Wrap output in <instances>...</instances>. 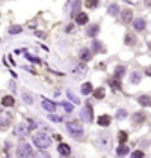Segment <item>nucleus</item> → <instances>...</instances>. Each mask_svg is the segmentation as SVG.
Returning a JSON list of instances; mask_svg holds the SVG:
<instances>
[{"instance_id":"obj_1","label":"nucleus","mask_w":151,"mask_h":158,"mask_svg":"<svg viewBox=\"0 0 151 158\" xmlns=\"http://www.w3.org/2000/svg\"><path fill=\"white\" fill-rule=\"evenodd\" d=\"M33 142L38 149H47L52 145V138L44 132H38L33 136Z\"/></svg>"},{"instance_id":"obj_2","label":"nucleus","mask_w":151,"mask_h":158,"mask_svg":"<svg viewBox=\"0 0 151 158\" xmlns=\"http://www.w3.org/2000/svg\"><path fill=\"white\" fill-rule=\"evenodd\" d=\"M66 129L72 135V138H75V139H81L84 136V127H82V125H79L78 122H69V123H66Z\"/></svg>"},{"instance_id":"obj_3","label":"nucleus","mask_w":151,"mask_h":158,"mask_svg":"<svg viewBox=\"0 0 151 158\" xmlns=\"http://www.w3.org/2000/svg\"><path fill=\"white\" fill-rule=\"evenodd\" d=\"M16 155L18 157H34V151L31 145L26 144V142H21L16 148Z\"/></svg>"},{"instance_id":"obj_4","label":"nucleus","mask_w":151,"mask_h":158,"mask_svg":"<svg viewBox=\"0 0 151 158\" xmlns=\"http://www.w3.org/2000/svg\"><path fill=\"white\" fill-rule=\"evenodd\" d=\"M99 146L103 151H109L112 148V136L109 133H100L99 135Z\"/></svg>"},{"instance_id":"obj_5","label":"nucleus","mask_w":151,"mask_h":158,"mask_svg":"<svg viewBox=\"0 0 151 158\" xmlns=\"http://www.w3.org/2000/svg\"><path fill=\"white\" fill-rule=\"evenodd\" d=\"M79 116H81V118H82L84 122H87V123H88V122H91L92 120V108H91V105H85V107L81 110V114H79Z\"/></svg>"},{"instance_id":"obj_6","label":"nucleus","mask_w":151,"mask_h":158,"mask_svg":"<svg viewBox=\"0 0 151 158\" xmlns=\"http://www.w3.org/2000/svg\"><path fill=\"white\" fill-rule=\"evenodd\" d=\"M132 16H134V13H132L131 9H123L122 13H120V19H122L123 24H129L132 19Z\"/></svg>"},{"instance_id":"obj_7","label":"nucleus","mask_w":151,"mask_h":158,"mask_svg":"<svg viewBox=\"0 0 151 158\" xmlns=\"http://www.w3.org/2000/svg\"><path fill=\"white\" fill-rule=\"evenodd\" d=\"M10 118H12V116H10L7 111L0 113V127H2V125H3V129H5V127L10 123Z\"/></svg>"},{"instance_id":"obj_8","label":"nucleus","mask_w":151,"mask_h":158,"mask_svg":"<svg viewBox=\"0 0 151 158\" xmlns=\"http://www.w3.org/2000/svg\"><path fill=\"white\" fill-rule=\"evenodd\" d=\"M97 123H99L101 127H107V126H110V123H112V117L107 116V114H103V116H100V117L97 118Z\"/></svg>"},{"instance_id":"obj_9","label":"nucleus","mask_w":151,"mask_h":158,"mask_svg":"<svg viewBox=\"0 0 151 158\" xmlns=\"http://www.w3.org/2000/svg\"><path fill=\"white\" fill-rule=\"evenodd\" d=\"M79 57L82 62H90L92 59V54L91 51L88 50V48H81V51H79Z\"/></svg>"},{"instance_id":"obj_10","label":"nucleus","mask_w":151,"mask_h":158,"mask_svg":"<svg viewBox=\"0 0 151 158\" xmlns=\"http://www.w3.org/2000/svg\"><path fill=\"white\" fill-rule=\"evenodd\" d=\"M41 105H43V108H44L46 111H48V113H54V111H56V104H54V103H52V101H48V100H44V101L41 103Z\"/></svg>"},{"instance_id":"obj_11","label":"nucleus","mask_w":151,"mask_h":158,"mask_svg":"<svg viewBox=\"0 0 151 158\" xmlns=\"http://www.w3.org/2000/svg\"><path fill=\"white\" fill-rule=\"evenodd\" d=\"M57 151H59L60 155L68 157V155L71 154V146H69L68 144H59V146H57Z\"/></svg>"},{"instance_id":"obj_12","label":"nucleus","mask_w":151,"mask_h":158,"mask_svg":"<svg viewBox=\"0 0 151 158\" xmlns=\"http://www.w3.org/2000/svg\"><path fill=\"white\" fill-rule=\"evenodd\" d=\"M132 120H134L135 125H141V123L145 120V113L144 111H137L134 116H132Z\"/></svg>"},{"instance_id":"obj_13","label":"nucleus","mask_w":151,"mask_h":158,"mask_svg":"<svg viewBox=\"0 0 151 158\" xmlns=\"http://www.w3.org/2000/svg\"><path fill=\"white\" fill-rule=\"evenodd\" d=\"M145 19H142V18H138V19L134 21V28L137 29V31H144L145 29Z\"/></svg>"},{"instance_id":"obj_14","label":"nucleus","mask_w":151,"mask_h":158,"mask_svg":"<svg viewBox=\"0 0 151 158\" xmlns=\"http://www.w3.org/2000/svg\"><path fill=\"white\" fill-rule=\"evenodd\" d=\"M18 136H19V138H24V136H25V135H28V132H29V127H28V126L25 125V123H21L19 126H18Z\"/></svg>"},{"instance_id":"obj_15","label":"nucleus","mask_w":151,"mask_h":158,"mask_svg":"<svg viewBox=\"0 0 151 158\" xmlns=\"http://www.w3.org/2000/svg\"><path fill=\"white\" fill-rule=\"evenodd\" d=\"M125 72H126V67L125 66H118L114 69V78L116 79H122L125 76Z\"/></svg>"},{"instance_id":"obj_16","label":"nucleus","mask_w":151,"mask_h":158,"mask_svg":"<svg viewBox=\"0 0 151 158\" xmlns=\"http://www.w3.org/2000/svg\"><path fill=\"white\" fill-rule=\"evenodd\" d=\"M107 13L112 15V16H118L119 15V5L118 3H112L110 6L107 7Z\"/></svg>"},{"instance_id":"obj_17","label":"nucleus","mask_w":151,"mask_h":158,"mask_svg":"<svg viewBox=\"0 0 151 158\" xmlns=\"http://www.w3.org/2000/svg\"><path fill=\"white\" fill-rule=\"evenodd\" d=\"M138 103L141 105H144V107H150L151 105V97H148V95H141V97H138Z\"/></svg>"},{"instance_id":"obj_18","label":"nucleus","mask_w":151,"mask_h":158,"mask_svg":"<svg viewBox=\"0 0 151 158\" xmlns=\"http://www.w3.org/2000/svg\"><path fill=\"white\" fill-rule=\"evenodd\" d=\"M87 22H88V15H87V13L81 12L76 15V24H78V25H84Z\"/></svg>"},{"instance_id":"obj_19","label":"nucleus","mask_w":151,"mask_h":158,"mask_svg":"<svg viewBox=\"0 0 151 158\" xmlns=\"http://www.w3.org/2000/svg\"><path fill=\"white\" fill-rule=\"evenodd\" d=\"M99 32H100V26L99 25H91L88 29H87V35H88V37H95Z\"/></svg>"},{"instance_id":"obj_20","label":"nucleus","mask_w":151,"mask_h":158,"mask_svg":"<svg viewBox=\"0 0 151 158\" xmlns=\"http://www.w3.org/2000/svg\"><path fill=\"white\" fill-rule=\"evenodd\" d=\"M141 78H142V75L139 72H132L131 73V84H134V85H137V84H139L141 82Z\"/></svg>"},{"instance_id":"obj_21","label":"nucleus","mask_w":151,"mask_h":158,"mask_svg":"<svg viewBox=\"0 0 151 158\" xmlns=\"http://www.w3.org/2000/svg\"><path fill=\"white\" fill-rule=\"evenodd\" d=\"M81 92L84 94V95H88V94H91L92 92V85L90 82H85V84H82L81 85Z\"/></svg>"},{"instance_id":"obj_22","label":"nucleus","mask_w":151,"mask_h":158,"mask_svg":"<svg viewBox=\"0 0 151 158\" xmlns=\"http://www.w3.org/2000/svg\"><path fill=\"white\" fill-rule=\"evenodd\" d=\"M2 104L5 105V107H12V105L15 104V98L10 97V95H6V97L2 98Z\"/></svg>"},{"instance_id":"obj_23","label":"nucleus","mask_w":151,"mask_h":158,"mask_svg":"<svg viewBox=\"0 0 151 158\" xmlns=\"http://www.w3.org/2000/svg\"><path fill=\"white\" fill-rule=\"evenodd\" d=\"M116 154L118 155H126V154H129V148L126 146V145H119L118 148H116Z\"/></svg>"},{"instance_id":"obj_24","label":"nucleus","mask_w":151,"mask_h":158,"mask_svg":"<svg viewBox=\"0 0 151 158\" xmlns=\"http://www.w3.org/2000/svg\"><path fill=\"white\" fill-rule=\"evenodd\" d=\"M22 100H24V101H25V103H26L28 105H33V103H34L33 95H31L29 92H26V91L22 92Z\"/></svg>"},{"instance_id":"obj_25","label":"nucleus","mask_w":151,"mask_h":158,"mask_svg":"<svg viewBox=\"0 0 151 158\" xmlns=\"http://www.w3.org/2000/svg\"><path fill=\"white\" fill-rule=\"evenodd\" d=\"M135 41H137V38H135V35H134V34H126V37H125L126 46H134V44H135Z\"/></svg>"},{"instance_id":"obj_26","label":"nucleus","mask_w":151,"mask_h":158,"mask_svg":"<svg viewBox=\"0 0 151 158\" xmlns=\"http://www.w3.org/2000/svg\"><path fill=\"white\" fill-rule=\"evenodd\" d=\"M21 32H22V26L19 25H12L9 28V34L10 35H16V34H21Z\"/></svg>"},{"instance_id":"obj_27","label":"nucleus","mask_w":151,"mask_h":158,"mask_svg":"<svg viewBox=\"0 0 151 158\" xmlns=\"http://www.w3.org/2000/svg\"><path fill=\"white\" fill-rule=\"evenodd\" d=\"M79 7H81V0H75L72 5V9H71V15L72 16H75V13L79 10Z\"/></svg>"},{"instance_id":"obj_28","label":"nucleus","mask_w":151,"mask_h":158,"mask_svg":"<svg viewBox=\"0 0 151 158\" xmlns=\"http://www.w3.org/2000/svg\"><path fill=\"white\" fill-rule=\"evenodd\" d=\"M128 117V111H126L125 108H120V110H118V113H116V118L118 120H123V118Z\"/></svg>"},{"instance_id":"obj_29","label":"nucleus","mask_w":151,"mask_h":158,"mask_svg":"<svg viewBox=\"0 0 151 158\" xmlns=\"http://www.w3.org/2000/svg\"><path fill=\"white\" fill-rule=\"evenodd\" d=\"M94 97L99 98V100L104 98V89H103V88H97V89L94 91Z\"/></svg>"},{"instance_id":"obj_30","label":"nucleus","mask_w":151,"mask_h":158,"mask_svg":"<svg viewBox=\"0 0 151 158\" xmlns=\"http://www.w3.org/2000/svg\"><path fill=\"white\" fill-rule=\"evenodd\" d=\"M68 98L71 100V101H73V104H79V103H81L78 97H76L73 92H71V91H68Z\"/></svg>"},{"instance_id":"obj_31","label":"nucleus","mask_w":151,"mask_h":158,"mask_svg":"<svg viewBox=\"0 0 151 158\" xmlns=\"http://www.w3.org/2000/svg\"><path fill=\"white\" fill-rule=\"evenodd\" d=\"M118 138H119V142H122V144H123V142L128 141V133L123 132V130H120L119 132V135H118Z\"/></svg>"},{"instance_id":"obj_32","label":"nucleus","mask_w":151,"mask_h":158,"mask_svg":"<svg viewBox=\"0 0 151 158\" xmlns=\"http://www.w3.org/2000/svg\"><path fill=\"white\" fill-rule=\"evenodd\" d=\"M97 5H99V0H87L85 2V6L90 7V9H94Z\"/></svg>"},{"instance_id":"obj_33","label":"nucleus","mask_w":151,"mask_h":158,"mask_svg":"<svg viewBox=\"0 0 151 158\" xmlns=\"http://www.w3.org/2000/svg\"><path fill=\"white\" fill-rule=\"evenodd\" d=\"M100 48H101V41H97V40H94V41H92V50L97 53V51H100Z\"/></svg>"},{"instance_id":"obj_34","label":"nucleus","mask_w":151,"mask_h":158,"mask_svg":"<svg viewBox=\"0 0 151 158\" xmlns=\"http://www.w3.org/2000/svg\"><path fill=\"white\" fill-rule=\"evenodd\" d=\"M62 105H63V108L66 110V113H71L73 110V105L69 104V103H62Z\"/></svg>"},{"instance_id":"obj_35","label":"nucleus","mask_w":151,"mask_h":158,"mask_svg":"<svg viewBox=\"0 0 151 158\" xmlns=\"http://www.w3.org/2000/svg\"><path fill=\"white\" fill-rule=\"evenodd\" d=\"M48 118H50V120H53V122H62V120H63V118L59 117V116H54L53 113H50V114H48Z\"/></svg>"},{"instance_id":"obj_36","label":"nucleus","mask_w":151,"mask_h":158,"mask_svg":"<svg viewBox=\"0 0 151 158\" xmlns=\"http://www.w3.org/2000/svg\"><path fill=\"white\" fill-rule=\"evenodd\" d=\"M132 157L134 158H141V157H144V152L142 151H135V152H132Z\"/></svg>"},{"instance_id":"obj_37","label":"nucleus","mask_w":151,"mask_h":158,"mask_svg":"<svg viewBox=\"0 0 151 158\" xmlns=\"http://www.w3.org/2000/svg\"><path fill=\"white\" fill-rule=\"evenodd\" d=\"M25 57L28 60H31V62H34V63H40V60L37 59V57H33V56H29V54H25Z\"/></svg>"},{"instance_id":"obj_38","label":"nucleus","mask_w":151,"mask_h":158,"mask_svg":"<svg viewBox=\"0 0 151 158\" xmlns=\"http://www.w3.org/2000/svg\"><path fill=\"white\" fill-rule=\"evenodd\" d=\"M110 84H112V86L113 88H116V89H120V81H119V82H110Z\"/></svg>"},{"instance_id":"obj_39","label":"nucleus","mask_w":151,"mask_h":158,"mask_svg":"<svg viewBox=\"0 0 151 158\" xmlns=\"http://www.w3.org/2000/svg\"><path fill=\"white\" fill-rule=\"evenodd\" d=\"M73 31H75V26H73V25H68V28H66V32L71 34V32H73Z\"/></svg>"},{"instance_id":"obj_40","label":"nucleus","mask_w":151,"mask_h":158,"mask_svg":"<svg viewBox=\"0 0 151 158\" xmlns=\"http://www.w3.org/2000/svg\"><path fill=\"white\" fill-rule=\"evenodd\" d=\"M145 75H148V76H151V66H148V67L145 69Z\"/></svg>"},{"instance_id":"obj_41","label":"nucleus","mask_w":151,"mask_h":158,"mask_svg":"<svg viewBox=\"0 0 151 158\" xmlns=\"http://www.w3.org/2000/svg\"><path fill=\"white\" fill-rule=\"evenodd\" d=\"M148 47H150V50H151V43H148Z\"/></svg>"}]
</instances>
